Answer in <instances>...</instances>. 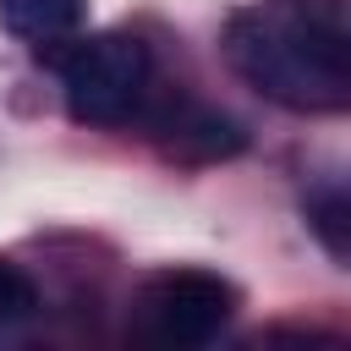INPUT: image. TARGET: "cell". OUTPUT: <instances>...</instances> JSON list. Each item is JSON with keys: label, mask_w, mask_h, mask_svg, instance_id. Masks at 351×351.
I'll return each mask as SVG.
<instances>
[{"label": "cell", "mask_w": 351, "mask_h": 351, "mask_svg": "<svg viewBox=\"0 0 351 351\" xmlns=\"http://www.w3.org/2000/svg\"><path fill=\"white\" fill-rule=\"evenodd\" d=\"M60 88H66V115L82 126H115L132 115V104L148 88V44L132 33H99L77 38L71 55L60 60Z\"/></svg>", "instance_id": "7a4b0ae2"}, {"label": "cell", "mask_w": 351, "mask_h": 351, "mask_svg": "<svg viewBox=\"0 0 351 351\" xmlns=\"http://www.w3.org/2000/svg\"><path fill=\"white\" fill-rule=\"evenodd\" d=\"M236 313V285L208 269H165L143 291V324L154 340L170 346H203L214 340Z\"/></svg>", "instance_id": "3957f363"}, {"label": "cell", "mask_w": 351, "mask_h": 351, "mask_svg": "<svg viewBox=\"0 0 351 351\" xmlns=\"http://www.w3.org/2000/svg\"><path fill=\"white\" fill-rule=\"evenodd\" d=\"M230 71L269 104L296 115L351 110V5L346 0H263L225 27Z\"/></svg>", "instance_id": "6da1fadb"}, {"label": "cell", "mask_w": 351, "mask_h": 351, "mask_svg": "<svg viewBox=\"0 0 351 351\" xmlns=\"http://www.w3.org/2000/svg\"><path fill=\"white\" fill-rule=\"evenodd\" d=\"M88 0H0V27L22 44H71L82 33Z\"/></svg>", "instance_id": "277c9868"}, {"label": "cell", "mask_w": 351, "mask_h": 351, "mask_svg": "<svg viewBox=\"0 0 351 351\" xmlns=\"http://www.w3.org/2000/svg\"><path fill=\"white\" fill-rule=\"evenodd\" d=\"M33 313H38V291H33V280H27L16 263H0V335L16 329V324H27Z\"/></svg>", "instance_id": "8992f818"}, {"label": "cell", "mask_w": 351, "mask_h": 351, "mask_svg": "<svg viewBox=\"0 0 351 351\" xmlns=\"http://www.w3.org/2000/svg\"><path fill=\"white\" fill-rule=\"evenodd\" d=\"M241 148V132L219 115H192V121H176V154L186 159H225Z\"/></svg>", "instance_id": "5b68a950"}]
</instances>
